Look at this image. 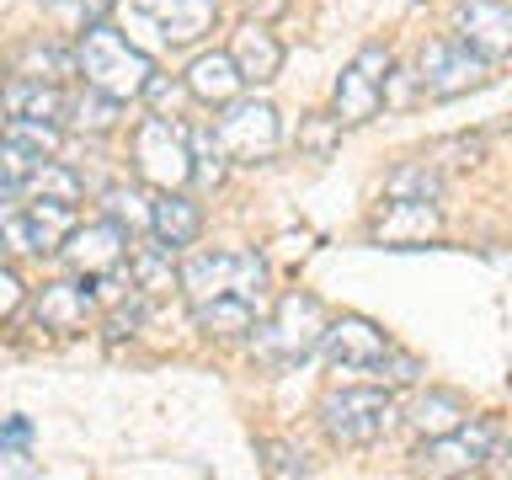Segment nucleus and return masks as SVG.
Segmentation results:
<instances>
[{"instance_id": "24", "label": "nucleus", "mask_w": 512, "mask_h": 480, "mask_svg": "<svg viewBox=\"0 0 512 480\" xmlns=\"http://www.w3.org/2000/svg\"><path fill=\"white\" fill-rule=\"evenodd\" d=\"M384 198H406V203H438L443 198V171L427 166V160H411V166H395L390 182H384Z\"/></svg>"}, {"instance_id": "32", "label": "nucleus", "mask_w": 512, "mask_h": 480, "mask_svg": "<svg viewBox=\"0 0 512 480\" xmlns=\"http://www.w3.org/2000/svg\"><path fill=\"white\" fill-rule=\"evenodd\" d=\"M144 96H150V107L160 112V118H166V112H176L187 102V80H171V75H150V86H144Z\"/></svg>"}, {"instance_id": "14", "label": "nucleus", "mask_w": 512, "mask_h": 480, "mask_svg": "<svg viewBox=\"0 0 512 480\" xmlns=\"http://www.w3.org/2000/svg\"><path fill=\"white\" fill-rule=\"evenodd\" d=\"M454 32L475 48L486 64L512 59V6L507 0H459Z\"/></svg>"}, {"instance_id": "25", "label": "nucleus", "mask_w": 512, "mask_h": 480, "mask_svg": "<svg viewBox=\"0 0 512 480\" xmlns=\"http://www.w3.org/2000/svg\"><path fill=\"white\" fill-rule=\"evenodd\" d=\"M342 118L336 112H310V118L299 123V155H310V160H331L336 150H342Z\"/></svg>"}, {"instance_id": "11", "label": "nucleus", "mask_w": 512, "mask_h": 480, "mask_svg": "<svg viewBox=\"0 0 512 480\" xmlns=\"http://www.w3.org/2000/svg\"><path fill=\"white\" fill-rule=\"evenodd\" d=\"M70 230H75V208L59 198H27L22 208H0V240L16 251L48 256L70 240Z\"/></svg>"}, {"instance_id": "3", "label": "nucleus", "mask_w": 512, "mask_h": 480, "mask_svg": "<svg viewBox=\"0 0 512 480\" xmlns=\"http://www.w3.org/2000/svg\"><path fill=\"white\" fill-rule=\"evenodd\" d=\"M320 342H326V304L304 288H288L272 315L251 326V347L267 368H299Z\"/></svg>"}, {"instance_id": "17", "label": "nucleus", "mask_w": 512, "mask_h": 480, "mask_svg": "<svg viewBox=\"0 0 512 480\" xmlns=\"http://www.w3.org/2000/svg\"><path fill=\"white\" fill-rule=\"evenodd\" d=\"M91 299H96V294H91L86 283H70V278L43 283V294H38V326H43V331H54V336H75V331H86Z\"/></svg>"}, {"instance_id": "28", "label": "nucleus", "mask_w": 512, "mask_h": 480, "mask_svg": "<svg viewBox=\"0 0 512 480\" xmlns=\"http://www.w3.org/2000/svg\"><path fill=\"white\" fill-rule=\"evenodd\" d=\"M192 144V176H203V182H224V166H230V155H224V144L214 128H198V134L187 139Z\"/></svg>"}, {"instance_id": "15", "label": "nucleus", "mask_w": 512, "mask_h": 480, "mask_svg": "<svg viewBox=\"0 0 512 480\" xmlns=\"http://www.w3.org/2000/svg\"><path fill=\"white\" fill-rule=\"evenodd\" d=\"M128 230L118 219H96V224H86V230H70V240H64V262H70L80 278H102V272H118L123 262H128Z\"/></svg>"}, {"instance_id": "42", "label": "nucleus", "mask_w": 512, "mask_h": 480, "mask_svg": "<svg viewBox=\"0 0 512 480\" xmlns=\"http://www.w3.org/2000/svg\"><path fill=\"white\" fill-rule=\"evenodd\" d=\"M0 134H6V123H0Z\"/></svg>"}, {"instance_id": "8", "label": "nucleus", "mask_w": 512, "mask_h": 480, "mask_svg": "<svg viewBox=\"0 0 512 480\" xmlns=\"http://www.w3.org/2000/svg\"><path fill=\"white\" fill-rule=\"evenodd\" d=\"M416 80H422V91L432 96V102H454V96L486 86L491 64L480 59L459 32H448V38H432L422 48V59H416Z\"/></svg>"}, {"instance_id": "22", "label": "nucleus", "mask_w": 512, "mask_h": 480, "mask_svg": "<svg viewBox=\"0 0 512 480\" xmlns=\"http://www.w3.org/2000/svg\"><path fill=\"white\" fill-rule=\"evenodd\" d=\"M406 422L422 432V438H438V432H454L459 422H470V406H464V395H454V390H427L406 411Z\"/></svg>"}, {"instance_id": "12", "label": "nucleus", "mask_w": 512, "mask_h": 480, "mask_svg": "<svg viewBox=\"0 0 512 480\" xmlns=\"http://www.w3.org/2000/svg\"><path fill=\"white\" fill-rule=\"evenodd\" d=\"M320 347H326V358L336 368H347V374H379L384 358L395 352V342L368 315H336V320H326V342H320Z\"/></svg>"}, {"instance_id": "38", "label": "nucleus", "mask_w": 512, "mask_h": 480, "mask_svg": "<svg viewBox=\"0 0 512 480\" xmlns=\"http://www.w3.org/2000/svg\"><path fill=\"white\" fill-rule=\"evenodd\" d=\"M240 6L251 11V22H278V16L288 11V0H240Z\"/></svg>"}, {"instance_id": "33", "label": "nucleus", "mask_w": 512, "mask_h": 480, "mask_svg": "<svg viewBox=\"0 0 512 480\" xmlns=\"http://www.w3.org/2000/svg\"><path fill=\"white\" fill-rule=\"evenodd\" d=\"M22 64H27V75H32V80H59L64 70H70V54H59V48H38V43H32L27 54H22Z\"/></svg>"}, {"instance_id": "36", "label": "nucleus", "mask_w": 512, "mask_h": 480, "mask_svg": "<svg viewBox=\"0 0 512 480\" xmlns=\"http://www.w3.org/2000/svg\"><path fill=\"white\" fill-rule=\"evenodd\" d=\"M416 374H422V363H416L411 352H390V358H384V368H379L384 384H411Z\"/></svg>"}, {"instance_id": "23", "label": "nucleus", "mask_w": 512, "mask_h": 480, "mask_svg": "<svg viewBox=\"0 0 512 480\" xmlns=\"http://www.w3.org/2000/svg\"><path fill=\"white\" fill-rule=\"evenodd\" d=\"M128 278H134L139 294H166L171 283H182V272L171 267V251L155 240V246H134V251H128Z\"/></svg>"}, {"instance_id": "13", "label": "nucleus", "mask_w": 512, "mask_h": 480, "mask_svg": "<svg viewBox=\"0 0 512 480\" xmlns=\"http://www.w3.org/2000/svg\"><path fill=\"white\" fill-rule=\"evenodd\" d=\"M59 150V123H38V118H11L6 134H0V182L11 192L27 187V176L54 160Z\"/></svg>"}, {"instance_id": "30", "label": "nucleus", "mask_w": 512, "mask_h": 480, "mask_svg": "<svg viewBox=\"0 0 512 480\" xmlns=\"http://www.w3.org/2000/svg\"><path fill=\"white\" fill-rule=\"evenodd\" d=\"M256 454H262V470L267 475H310V464H304V454H299V448L294 443H278V438H262V443H256Z\"/></svg>"}, {"instance_id": "6", "label": "nucleus", "mask_w": 512, "mask_h": 480, "mask_svg": "<svg viewBox=\"0 0 512 480\" xmlns=\"http://www.w3.org/2000/svg\"><path fill=\"white\" fill-rule=\"evenodd\" d=\"M502 422H491V416H470V422H459L454 432H438V438H422L411 454V470L416 475H475L491 464V443Z\"/></svg>"}, {"instance_id": "35", "label": "nucleus", "mask_w": 512, "mask_h": 480, "mask_svg": "<svg viewBox=\"0 0 512 480\" xmlns=\"http://www.w3.org/2000/svg\"><path fill=\"white\" fill-rule=\"evenodd\" d=\"M22 294L27 288H22V278H16V267L0 262V320H11L16 310H22Z\"/></svg>"}, {"instance_id": "26", "label": "nucleus", "mask_w": 512, "mask_h": 480, "mask_svg": "<svg viewBox=\"0 0 512 480\" xmlns=\"http://www.w3.org/2000/svg\"><path fill=\"white\" fill-rule=\"evenodd\" d=\"M27 198H59V203H80V176L70 166H59V160H43L38 171L27 176Z\"/></svg>"}, {"instance_id": "29", "label": "nucleus", "mask_w": 512, "mask_h": 480, "mask_svg": "<svg viewBox=\"0 0 512 480\" xmlns=\"http://www.w3.org/2000/svg\"><path fill=\"white\" fill-rule=\"evenodd\" d=\"M102 208H107V219L128 224V230L150 224V203H144V192H139V187H107V192H102Z\"/></svg>"}, {"instance_id": "19", "label": "nucleus", "mask_w": 512, "mask_h": 480, "mask_svg": "<svg viewBox=\"0 0 512 480\" xmlns=\"http://www.w3.org/2000/svg\"><path fill=\"white\" fill-rule=\"evenodd\" d=\"M438 203H406V198H390L384 214L374 219V235L384 246H422L427 235H438Z\"/></svg>"}, {"instance_id": "10", "label": "nucleus", "mask_w": 512, "mask_h": 480, "mask_svg": "<svg viewBox=\"0 0 512 480\" xmlns=\"http://www.w3.org/2000/svg\"><path fill=\"white\" fill-rule=\"evenodd\" d=\"M214 134H219L224 155H230L235 166H262V160L278 155L283 123H278V107H272V102H240V96H235Z\"/></svg>"}, {"instance_id": "9", "label": "nucleus", "mask_w": 512, "mask_h": 480, "mask_svg": "<svg viewBox=\"0 0 512 480\" xmlns=\"http://www.w3.org/2000/svg\"><path fill=\"white\" fill-rule=\"evenodd\" d=\"M384 91H390V54L379 43H368L352 54V64L336 75V91H331V112L342 118L347 128H358L368 118H379L384 107Z\"/></svg>"}, {"instance_id": "5", "label": "nucleus", "mask_w": 512, "mask_h": 480, "mask_svg": "<svg viewBox=\"0 0 512 480\" xmlns=\"http://www.w3.org/2000/svg\"><path fill=\"white\" fill-rule=\"evenodd\" d=\"M395 422H400L395 395L379 390V384H352V390H331L320 400V427L336 448H374Z\"/></svg>"}, {"instance_id": "27", "label": "nucleus", "mask_w": 512, "mask_h": 480, "mask_svg": "<svg viewBox=\"0 0 512 480\" xmlns=\"http://www.w3.org/2000/svg\"><path fill=\"white\" fill-rule=\"evenodd\" d=\"M118 112H123L118 96H107V91H91V86H86V96H75L64 118H70L75 128H91V134H107V128L118 123Z\"/></svg>"}, {"instance_id": "40", "label": "nucleus", "mask_w": 512, "mask_h": 480, "mask_svg": "<svg viewBox=\"0 0 512 480\" xmlns=\"http://www.w3.org/2000/svg\"><path fill=\"white\" fill-rule=\"evenodd\" d=\"M27 416H11V422H6V432H0V438H6V443H27Z\"/></svg>"}, {"instance_id": "37", "label": "nucleus", "mask_w": 512, "mask_h": 480, "mask_svg": "<svg viewBox=\"0 0 512 480\" xmlns=\"http://www.w3.org/2000/svg\"><path fill=\"white\" fill-rule=\"evenodd\" d=\"M139 315H144V299H134V304H128V310L118 304V310H112V320H107V336H112V342H118V336H134Z\"/></svg>"}, {"instance_id": "31", "label": "nucleus", "mask_w": 512, "mask_h": 480, "mask_svg": "<svg viewBox=\"0 0 512 480\" xmlns=\"http://www.w3.org/2000/svg\"><path fill=\"white\" fill-rule=\"evenodd\" d=\"M112 6H118V0H54L59 22H64V27H75V32H80V27H96Z\"/></svg>"}, {"instance_id": "21", "label": "nucleus", "mask_w": 512, "mask_h": 480, "mask_svg": "<svg viewBox=\"0 0 512 480\" xmlns=\"http://www.w3.org/2000/svg\"><path fill=\"white\" fill-rule=\"evenodd\" d=\"M6 112L11 118H38V123H64V112H70V96H64L54 80H11L6 91Z\"/></svg>"}, {"instance_id": "16", "label": "nucleus", "mask_w": 512, "mask_h": 480, "mask_svg": "<svg viewBox=\"0 0 512 480\" xmlns=\"http://www.w3.org/2000/svg\"><path fill=\"white\" fill-rule=\"evenodd\" d=\"M230 59H235V70L246 86H267V80H278V70H283V43L267 32V22H246L230 43Z\"/></svg>"}, {"instance_id": "4", "label": "nucleus", "mask_w": 512, "mask_h": 480, "mask_svg": "<svg viewBox=\"0 0 512 480\" xmlns=\"http://www.w3.org/2000/svg\"><path fill=\"white\" fill-rule=\"evenodd\" d=\"M75 70L86 75L91 91H107L118 96V102H128V96H144V86H150V54L128 38L123 27H107L96 22L80 32V48H75Z\"/></svg>"}, {"instance_id": "39", "label": "nucleus", "mask_w": 512, "mask_h": 480, "mask_svg": "<svg viewBox=\"0 0 512 480\" xmlns=\"http://www.w3.org/2000/svg\"><path fill=\"white\" fill-rule=\"evenodd\" d=\"M491 464H496V470H512V438H507V432H496V443H491Z\"/></svg>"}, {"instance_id": "34", "label": "nucleus", "mask_w": 512, "mask_h": 480, "mask_svg": "<svg viewBox=\"0 0 512 480\" xmlns=\"http://www.w3.org/2000/svg\"><path fill=\"white\" fill-rule=\"evenodd\" d=\"M32 475H38V464H32L16 443L0 438V480H32Z\"/></svg>"}, {"instance_id": "18", "label": "nucleus", "mask_w": 512, "mask_h": 480, "mask_svg": "<svg viewBox=\"0 0 512 480\" xmlns=\"http://www.w3.org/2000/svg\"><path fill=\"white\" fill-rule=\"evenodd\" d=\"M150 230L166 251H187L192 240L203 235V208L187 198V192H160L150 203Z\"/></svg>"}, {"instance_id": "1", "label": "nucleus", "mask_w": 512, "mask_h": 480, "mask_svg": "<svg viewBox=\"0 0 512 480\" xmlns=\"http://www.w3.org/2000/svg\"><path fill=\"white\" fill-rule=\"evenodd\" d=\"M182 294L208 336H240L262 315L267 262L256 251H198L182 267Z\"/></svg>"}, {"instance_id": "20", "label": "nucleus", "mask_w": 512, "mask_h": 480, "mask_svg": "<svg viewBox=\"0 0 512 480\" xmlns=\"http://www.w3.org/2000/svg\"><path fill=\"white\" fill-rule=\"evenodd\" d=\"M182 80H187V91L198 96V102H208V107H230L235 96H240V86H246L230 54H198V59L187 64Z\"/></svg>"}, {"instance_id": "7", "label": "nucleus", "mask_w": 512, "mask_h": 480, "mask_svg": "<svg viewBox=\"0 0 512 480\" xmlns=\"http://www.w3.org/2000/svg\"><path fill=\"white\" fill-rule=\"evenodd\" d=\"M134 171L139 182H150L160 192H182L192 182V144L171 118H144L134 128Z\"/></svg>"}, {"instance_id": "41", "label": "nucleus", "mask_w": 512, "mask_h": 480, "mask_svg": "<svg viewBox=\"0 0 512 480\" xmlns=\"http://www.w3.org/2000/svg\"><path fill=\"white\" fill-rule=\"evenodd\" d=\"M0 91H6V64H0Z\"/></svg>"}, {"instance_id": "2", "label": "nucleus", "mask_w": 512, "mask_h": 480, "mask_svg": "<svg viewBox=\"0 0 512 480\" xmlns=\"http://www.w3.org/2000/svg\"><path fill=\"white\" fill-rule=\"evenodd\" d=\"M118 16L144 54H171V48H192L214 32L219 0H118Z\"/></svg>"}]
</instances>
